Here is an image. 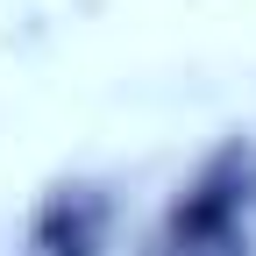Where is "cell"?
Segmentation results:
<instances>
[{"label": "cell", "instance_id": "6da1fadb", "mask_svg": "<svg viewBox=\"0 0 256 256\" xmlns=\"http://www.w3.org/2000/svg\"><path fill=\"white\" fill-rule=\"evenodd\" d=\"M249 214H256V150L249 142H220L171 192L150 256H256Z\"/></svg>", "mask_w": 256, "mask_h": 256}, {"label": "cell", "instance_id": "7a4b0ae2", "mask_svg": "<svg viewBox=\"0 0 256 256\" xmlns=\"http://www.w3.org/2000/svg\"><path fill=\"white\" fill-rule=\"evenodd\" d=\"M107 242H114V200L86 178L43 192V206L28 214V256H107Z\"/></svg>", "mask_w": 256, "mask_h": 256}]
</instances>
